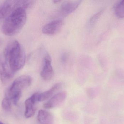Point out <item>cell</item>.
<instances>
[{
    "instance_id": "6da1fadb",
    "label": "cell",
    "mask_w": 124,
    "mask_h": 124,
    "mask_svg": "<svg viewBox=\"0 0 124 124\" xmlns=\"http://www.w3.org/2000/svg\"><path fill=\"white\" fill-rule=\"evenodd\" d=\"M4 61L2 63L12 73L22 69L24 66L26 55L23 47L14 40L6 47L4 52Z\"/></svg>"
},
{
    "instance_id": "7a4b0ae2",
    "label": "cell",
    "mask_w": 124,
    "mask_h": 124,
    "mask_svg": "<svg viewBox=\"0 0 124 124\" xmlns=\"http://www.w3.org/2000/svg\"><path fill=\"white\" fill-rule=\"evenodd\" d=\"M27 18L25 8L22 7L16 8L4 19L1 27L3 33L9 36L16 35L25 25Z\"/></svg>"
},
{
    "instance_id": "3957f363",
    "label": "cell",
    "mask_w": 124,
    "mask_h": 124,
    "mask_svg": "<svg viewBox=\"0 0 124 124\" xmlns=\"http://www.w3.org/2000/svg\"><path fill=\"white\" fill-rule=\"evenodd\" d=\"M32 81L31 76L27 75L21 76L16 79L6 92V97L11 99V97L17 92H22L23 89L30 86Z\"/></svg>"
},
{
    "instance_id": "277c9868",
    "label": "cell",
    "mask_w": 124,
    "mask_h": 124,
    "mask_svg": "<svg viewBox=\"0 0 124 124\" xmlns=\"http://www.w3.org/2000/svg\"><path fill=\"white\" fill-rule=\"evenodd\" d=\"M24 7L23 0L6 1L0 8V20L4 19L16 8Z\"/></svg>"
},
{
    "instance_id": "5b68a950",
    "label": "cell",
    "mask_w": 124,
    "mask_h": 124,
    "mask_svg": "<svg viewBox=\"0 0 124 124\" xmlns=\"http://www.w3.org/2000/svg\"><path fill=\"white\" fill-rule=\"evenodd\" d=\"M64 22L61 19L53 20L44 26L42 32L47 35H56L61 31Z\"/></svg>"
},
{
    "instance_id": "8992f818",
    "label": "cell",
    "mask_w": 124,
    "mask_h": 124,
    "mask_svg": "<svg viewBox=\"0 0 124 124\" xmlns=\"http://www.w3.org/2000/svg\"><path fill=\"white\" fill-rule=\"evenodd\" d=\"M54 75V71L52 65L51 56L48 53L45 55L44 58L43 66L41 72V78L45 81L51 80Z\"/></svg>"
},
{
    "instance_id": "52a82bcc",
    "label": "cell",
    "mask_w": 124,
    "mask_h": 124,
    "mask_svg": "<svg viewBox=\"0 0 124 124\" xmlns=\"http://www.w3.org/2000/svg\"><path fill=\"white\" fill-rule=\"evenodd\" d=\"M39 93V92L34 93L30 97L25 100L24 115L27 118H31L35 113L36 111V102H38V97Z\"/></svg>"
},
{
    "instance_id": "ba28073f",
    "label": "cell",
    "mask_w": 124,
    "mask_h": 124,
    "mask_svg": "<svg viewBox=\"0 0 124 124\" xmlns=\"http://www.w3.org/2000/svg\"><path fill=\"white\" fill-rule=\"evenodd\" d=\"M67 93L63 91L54 95L44 105V107L46 109H52L62 105L65 100Z\"/></svg>"
},
{
    "instance_id": "9c48e42d",
    "label": "cell",
    "mask_w": 124,
    "mask_h": 124,
    "mask_svg": "<svg viewBox=\"0 0 124 124\" xmlns=\"http://www.w3.org/2000/svg\"><path fill=\"white\" fill-rule=\"evenodd\" d=\"M81 0H67L61 4L60 11L61 14L66 17L74 11L81 3Z\"/></svg>"
},
{
    "instance_id": "30bf717a",
    "label": "cell",
    "mask_w": 124,
    "mask_h": 124,
    "mask_svg": "<svg viewBox=\"0 0 124 124\" xmlns=\"http://www.w3.org/2000/svg\"><path fill=\"white\" fill-rule=\"evenodd\" d=\"M62 84L57 83L49 90L41 93H39L38 97V102H43L51 97L61 88Z\"/></svg>"
},
{
    "instance_id": "8fae6325",
    "label": "cell",
    "mask_w": 124,
    "mask_h": 124,
    "mask_svg": "<svg viewBox=\"0 0 124 124\" xmlns=\"http://www.w3.org/2000/svg\"><path fill=\"white\" fill-rule=\"evenodd\" d=\"M37 119L40 124H53L54 117L51 113L44 110H40L38 113Z\"/></svg>"
},
{
    "instance_id": "7c38bea8",
    "label": "cell",
    "mask_w": 124,
    "mask_h": 124,
    "mask_svg": "<svg viewBox=\"0 0 124 124\" xmlns=\"http://www.w3.org/2000/svg\"><path fill=\"white\" fill-rule=\"evenodd\" d=\"M114 12L119 18H124V0L116 4L114 7Z\"/></svg>"
},
{
    "instance_id": "4fadbf2b",
    "label": "cell",
    "mask_w": 124,
    "mask_h": 124,
    "mask_svg": "<svg viewBox=\"0 0 124 124\" xmlns=\"http://www.w3.org/2000/svg\"><path fill=\"white\" fill-rule=\"evenodd\" d=\"M2 107L4 110L10 111L11 109V99L5 97L2 101Z\"/></svg>"
},
{
    "instance_id": "5bb4252c",
    "label": "cell",
    "mask_w": 124,
    "mask_h": 124,
    "mask_svg": "<svg viewBox=\"0 0 124 124\" xmlns=\"http://www.w3.org/2000/svg\"><path fill=\"white\" fill-rule=\"evenodd\" d=\"M103 12V10H101L93 15L90 20V25H93L96 23L102 14Z\"/></svg>"
},
{
    "instance_id": "9a60e30c",
    "label": "cell",
    "mask_w": 124,
    "mask_h": 124,
    "mask_svg": "<svg viewBox=\"0 0 124 124\" xmlns=\"http://www.w3.org/2000/svg\"><path fill=\"white\" fill-rule=\"evenodd\" d=\"M22 95V92H19L13 95L11 98V99L15 105H16Z\"/></svg>"
},
{
    "instance_id": "2e32d148",
    "label": "cell",
    "mask_w": 124,
    "mask_h": 124,
    "mask_svg": "<svg viewBox=\"0 0 124 124\" xmlns=\"http://www.w3.org/2000/svg\"><path fill=\"white\" fill-rule=\"evenodd\" d=\"M66 56L64 55H63V56L62 57V60L63 61H66Z\"/></svg>"
},
{
    "instance_id": "e0dca14e",
    "label": "cell",
    "mask_w": 124,
    "mask_h": 124,
    "mask_svg": "<svg viewBox=\"0 0 124 124\" xmlns=\"http://www.w3.org/2000/svg\"><path fill=\"white\" fill-rule=\"evenodd\" d=\"M61 1L60 0H55L53 1V3H59V2H60Z\"/></svg>"
},
{
    "instance_id": "ac0fdd59",
    "label": "cell",
    "mask_w": 124,
    "mask_h": 124,
    "mask_svg": "<svg viewBox=\"0 0 124 124\" xmlns=\"http://www.w3.org/2000/svg\"><path fill=\"white\" fill-rule=\"evenodd\" d=\"M0 124H4V123H3V122H1L0 121Z\"/></svg>"
}]
</instances>
